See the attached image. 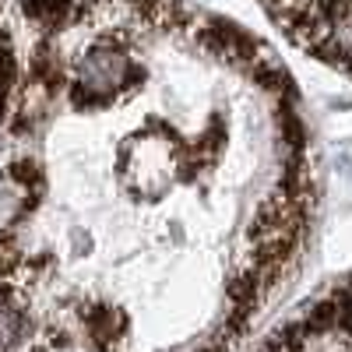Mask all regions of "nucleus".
<instances>
[{"label": "nucleus", "mask_w": 352, "mask_h": 352, "mask_svg": "<svg viewBox=\"0 0 352 352\" xmlns=\"http://www.w3.org/2000/svg\"><path fill=\"white\" fill-rule=\"evenodd\" d=\"M0 176V352H229L314 212L289 71L184 0H28Z\"/></svg>", "instance_id": "1"}, {"label": "nucleus", "mask_w": 352, "mask_h": 352, "mask_svg": "<svg viewBox=\"0 0 352 352\" xmlns=\"http://www.w3.org/2000/svg\"><path fill=\"white\" fill-rule=\"evenodd\" d=\"M292 46L352 74V0H257Z\"/></svg>", "instance_id": "2"}, {"label": "nucleus", "mask_w": 352, "mask_h": 352, "mask_svg": "<svg viewBox=\"0 0 352 352\" xmlns=\"http://www.w3.org/2000/svg\"><path fill=\"white\" fill-rule=\"evenodd\" d=\"M254 352H352V275L282 320Z\"/></svg>", "instance_id": "3"}]
</instances>
